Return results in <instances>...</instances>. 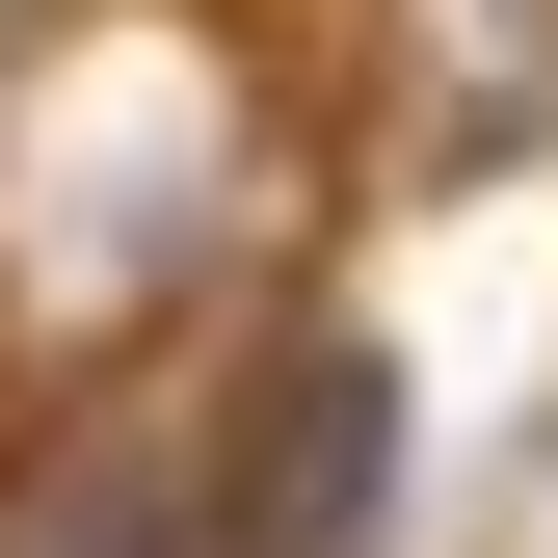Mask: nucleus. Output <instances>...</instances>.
Segmentation results:
<instances>
[{
	"label": "nucleus",
	"mask_w": 558,
	"mask_h": 558,
	"mask_svg": "<svg viewBox=\"0 0 558 558\" xmlns=\"http://www.w3.org/2000/svg\"><path fill=\"white\" fill-rule=\"evenodd\" d=\"M0 558H214V506H186L160 452H81V478H53V506L0 532Z\"/></svg>",
	"instance_id": "1"
}]
</instances>
